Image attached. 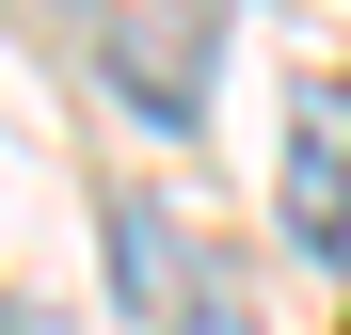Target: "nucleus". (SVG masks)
<instances>
[{"mask_svg": "<svg viewBox=\"0 0 351 335\" xmlns=\"http://www.w3.org/2000/svg\"><path fill=\"white\" fill-rule=\"evenodd\" d=\"M287 223H304V256H351V96L304 80L287 112Z\"/></svg>", "mask_w": 351, "mask_h": 335, "instance_id": "obj_1", "label": "nucleus"}]
</instances>
